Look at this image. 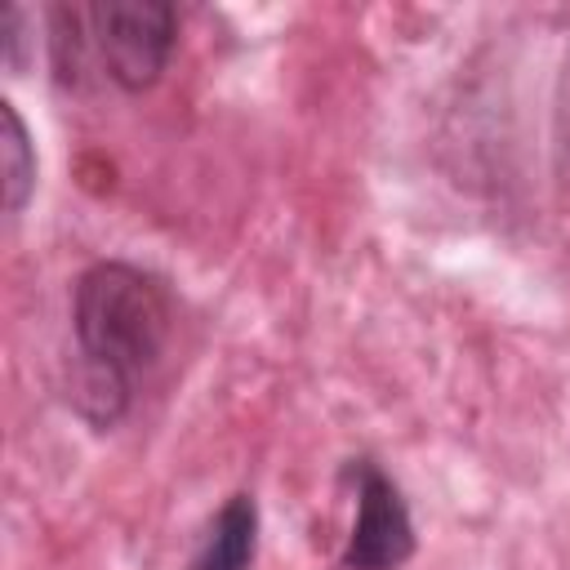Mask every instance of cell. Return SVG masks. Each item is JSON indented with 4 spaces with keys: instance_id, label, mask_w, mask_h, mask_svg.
<instances>
[{
    "instance_id": "cell-5",
    "label": "cell",
    "mask_w": 570,
    "mask_h": 570,
    "mask_svg": "<svg viewBox=\"0 0 570 570\" xmlns=\"http://www.w3.org/2000/svg\"><path fill=\"white\" fill-rule=\"evenodd\" d=\"M4 138H0V183H4V218H18L36 191V142L13 102H0Z\"/></svg>"
},
{
    "instance_id": "cell-2",
    "label": "cell",
    "mask_w": 570,
    "mask_h": 570,
    "mask_svg": "<svg viewBox=\"0 0 570 570\" xmlns=\"http://www.w3.org/2000/svg\"><path fill=\"white\" fill-rule=\"evenodd\" d=\"M45 22L49 67L62 89H85V76L98 71L120 94H142L178 49V9L169 0L53 4Z\"/></svg>"
},
{
    "instance_id": "cell-3",
    "label": "cell",
    "mask_w": 570,
    "mask_h": 570,
    "mask_svg": "<svg viewBox=\"0 0 570 570\" xmlns=\"http://www.w3.org/2000/svg\"><path fill=\"white\" fill-rule=\"evenodd\" d=\"M338 476L352 490V530L343 539L338 570H401L419 548L410 499L370 454H352Z\"/></svg>"
},
{
    "instance_id": "cell-1",
    "label": "cell",
    "mask_w": 570,
    "mask_h": 570,
    "mask_svg": "<svg viewBox=\"0 0 570 570\" xmlns=\"http://www.w3.org/2000/svg\"><path fill=\"white\" fill-rule=\"evenodd\" d=\"M174 330L178 294L160 272L129 258L89 263L71 285L76 414L98 432L116 428L169 352Z\"/></svg>"
},
{
    "instance_id": "cell-6",
    "label": "cell",
    "mask_w": 570,
    "mask_h": 570,
    "mask_svg": "<svg viewBox=\"0 0 570 570\" xmlns=\"http://www.w3.org/2000/svg\"><path fill=\"white\" fill-rule=\"evenodd\" d=\"M22 27H27V9L9 4L4 9V31H0V53H4V67L13 76H22V67H27V36H22Z\"/></svg>"
},
{
    "instance_id": "cell-4",
    "label": "cell",
    "mask_w": 570,
    "mask_h": 570,
    "mask_svg": "<svg viewBox=\"0 0 570 570\" xmlns=\"http://www.w3.org/2000/svg\"><path fill=\"white\" fill-rule=\"evenodd\" d=\"M254 557H258V499L249 490H236L205 521L187 557V570H249Z\"/></svg>"
}]
</instances>
